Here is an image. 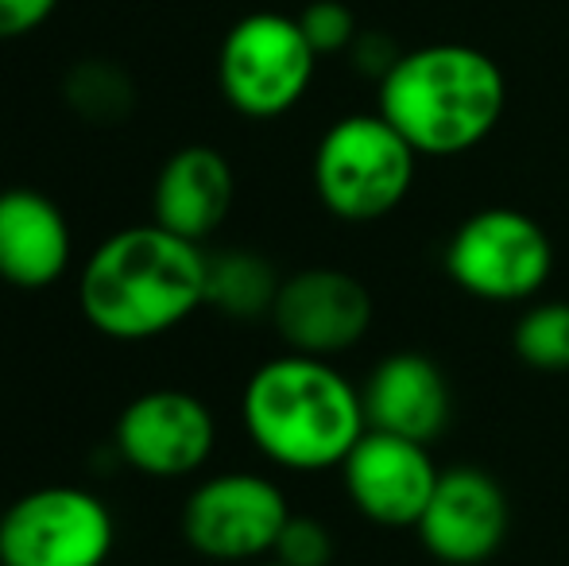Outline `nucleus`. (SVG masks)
Masks as SVG:
<instances>
[{"instance_id":"nucleus-23","label":"nucleus","mask_w":569,"mask_h":566,"mask_svg":"<svg viewBox=\"0 0 569 566\" xmlns=\"http://www.w3.org/2000/svg\"><path fill=\"white\" fill-rule=\"evenodd\" d=\"M252 566H287V563H279V559H263V563H252Z\"/></svg>"},{"instance_id":"nucleus-8","label":"nucleus","mask_w":569,"mask_h":566,"mask_svg":"<svg viewBox=\"0 0 569 566\" xmlns=\"http://www.w3.org/2000/svg\"><path fill=\"white\" fill-rule=\"evenodd\" d=\"M291 505L271 477L226 469L202 477L179 508V536L210 563H263L276 552Z\"/></svg>"},{"instance_id":"nucleus-22","label":"nucleus","mask_w":569,"mask_h":566,"mask_svg":"<svg viewBox=\"0 0 569 566\" xmlns=\"http://www.w3.org/2000/svg\"><path fill=\"white\" fill-rule=\"evenodd\" d=\"M59 0H0V39H20L43 28L54 16Z\"/></svg>"},{"instance_id":"nucleus-14","label":"nucleus","mask_w":569,"mask_h":566,"mask_svg":"<svg viewBox=\"0 0 569 566\" xmlns=\"http://www.w3.org/2000/svg\"><path fill=\"white\" fill-rule=\"evenodd\" d=\"M74 234L51 195L36 187L0 190V284L43 291L70 272Z\"/></svg>"},{"instance_id":"nucleus-12","label":"nucleus","mask_w":569,"mask_h":566,"mask_svg":"<svg viewBox=\"0 0 569 566\" xmlns=\"http://www.w3.org/2000/svg\"><path fill=\"white\" fill-rule=\"evenodd\" d=\"M511 528L508 493L488 469H442L422 520L415 524L430 559L442 566H480L503 547Z\"/></svg>"},{"instance_id":"nucleus-17","label":"nucleus","mask_w":569,"mask_h":566,"mask_svg":"<svg viewBox=\"0 0 569 566\" xmlns=\"http://www.w3.org/2000/svg\"><path fill=\"white\" fill-rule=\"evenodd\" d=\"M62 101L86 125H124L136 109V82L120 62L113 59H78L62 75Z\"/></svg>"},{"instance_id":"nucleus-11","label":"nucleus","mask_w":569,"mask_h":566,"mask_svg":"<svg viewBox=\"0 0 569 566\" xmlns=\"http://www.w3.org/2000/svg\"><path fill=\"white\" fill-rule=\"evenodd\" d=\"M442 469L427 443L368 427L341 461L345 497L376 528H415L427 513Z\"/></svg>"},{"instance_id":"nucleus-10","label":"nucleus","mask_w":569,"mask_h":566,"mask_svg":"<svg viewBox=\"0 0 569 566\" xmlns=\"http://www.w3.org/2000/svg\"><path fill=\"white\" fill-rule=\"evenodd\" d=\"M372 291L357 276L318 265L283 276L268 322L291 354L330 361L365 341V334L372 330Z\"/></svg>"},{"instance_id":"nucleus-7","label":"nucleus","mask_w":569,"mask_h":566,"mask_svg":"<svg viewBox=\"0 0 569 566\" xmlns=\"http://www.w3.org/2000/svg\"><path fill=\"white\" fill-rule=\"evenodd\" d=\"M550 272L555 245L547 229L511 206L469 214L446 245V276L480 302H527L547 287Z\"/></svg>"},{"instance_id":"nucleus-18","label":"nucleus","mask_w":569,"mask_h":566,"mask_svg":"<svg viewBox=\"0 0 569 566\" xmlns=\"http://www.w3.org/2000/svg\"><path fill=\"white\" fill-rule=\"evenodd\" d=\"M511 349L527 369L569 373V299H542L519 315Z\"/></svg>"},{"instance_id":"nucleus-5","label":"nucleus","mask_w":569,"mask_h":566,"mask_svg":"<svg viewBox=\"0 0 569 566\" xmlns=\"http://www.w3.org/2000/svg\"><path fill=\"white\" fill-rule=\"evenodd\" d=\"M318 54L299 16L252 12L229 28L218 51V86L240 117L276 121L307 98Z\"/></svg>"},{"instance_id":"nucleus-20","label":"nucleus","mask_w":569,"mask_h":566,"mask_svg":"<svg viewBox=\"0 0 569 566\" xmlns=\"http://www.w3.org/2000/svg\"><path fill=\"white\" fill-rule=\"evenodd\" d=\"M299 28L307 36V43L315 47V54H349L352 39L360 36L357 16H352L349 4L341 0H315V4L302 8Z\"/></svg>"},{"instance_id":"nucleus-4","label":"nucleus","mask_w":569,"mask_h":566,"mask_svg":"<svg viewBox=\"0 0 569 566\" xmlns=\"http://www.w3.org/2000/svg\"><path fill=\"white\" fill-rule=\"evenodd\" d=\"M419 151L380 113H352L322 132L310 163L315 195L338 221L365 226L403 206L415 187Z\"/></svg>"},{"instance_id":"nucleus-16","label":"nucleus","mask_w":569,"mask_h":566,"mask_svg":"<svg viewBox=\"0 0 569 566\" xmlns=\"http://www.w3.org/2000/svg\"><path fill=\"white\" fill-rule=\"evenodd\" d=\"M283 276L256 249H218L206 260V307L229 322H263L279 299Z\"/></svg>"},{"instance_id":"nucleus-15","label":"nucleus","mask_w":569,"mask_h":566,"mask_svg":"<svg viewBox=\"0 0 569 566\" xmlns=\"http://www.w3.org/2000/svg\"><path fill=\"white\" fill-rule=\"evenodd\" d=\"M232 198H237V175L229 159L210 143H187L159 167L151 190V221L187 241L206 245L226 226Z\"/></svg>"},{"instance_id":"nucleus-1","label":"nucleus","mask_w":569,"mask_h":566,"mask_svg":"<svg viewBox=\"0 0 569 566\" xmlns=\"http://www.w3.org/2000/svg\"><path fill=\"white\" fill-rule=\"evenodd\" d=\"M210 252L163 226H124L86 257L78 310L113 341H151L206 307Z\"/></svg>"},{"instance_id":"nucleus-13","label":"nucleus","mask_w":569,"mask_h":566,"mask_svg":"<svg viewBox=\"0 0 569 566\" xmlns=\"http://www.w3.org/2000/svg\"><path fill=\"white\" fill-rule=\"evenodd\" d=\"M365 419L372 430L435 443L453 416V393L442 365L419 349L388 354L360 385Z\"/></svg>"},{"instance_id":"nucleus-9","label":"nucleus","mask_w":569,"mask_h":566,"mask_svg":"<svg viewBox=\"0 0 569 566\" xmlns=\"http://www.w3.org/2000/svg\"><path fill=\"white\" fill-rule=\"evenodd\" d=\"M218 419L202 396L187 388H148L120 408L113 450L128 469L151 481H179L213 458Z\"/></svg>"},{"instance_id":"nucleus-6","label":"nucleus","mask_w":569,"mask_h":566,"mask_svg":"<svg viewBox=\"0 0 569 566\" xmlns=\"http://www.w3.org/2000/svg\"><path fill=\"white\" fill-rule=\"evenodd\" d=\"M113 552V508L86 485H39L0 513V566H106Z\"/></svg>"},{"instance_id":"nucleus-19","label":"nucleus","mask_w":569,"mask_h":566,"mask_svg":"<svg viewBox=\"0 0 569 566\" xmlns=\"http://www.w3.org/2000/svg\"><path fill=\"white\" fill-rule=\"evenodd\" d=\"M333 555H338V544H333V532L326 528L318 516H299L291 513L276 539V552L271 559L287 563V566H330Z\"/></svg>"},{"instance_id":"nucleus-21","label":"nucleus","mask_w":569,"mask_h":566,"mask_svg":"<svg viewBox=\"0 0 569 566\" xmlns=\"http://www.w3.org/2000/svg\"><path fill=\"white\" fill-rule=\"evenodd\" d=\"M403 59V51L396 47V39L383 36V31H360L349 47V62L360 78H372L376 86L391 75V67Z\"/></svg>"},{"instance_id":"nucleus-24","label":"nucleus","mask_w":569,"mask_h":566,"mask_svg":"<svg viewBox=\"0 0 569 566\" xmlns=\"http://www.w3.org/2000/svg\"><path fill=\"white\" fill-rule=\"evenodd\" d=\"M0 513H4V505H0Z\"/></svg>"},{"instance_id":"nucleus-2","label":"nucleus","mask_w":569,"mask_h":566,"mask_svg":"<svg viewBox=\"0 0 569 566\" xmlns=\"http://www.w3.org/2000/svg\"><path fill=\"white\" fill-rule=\"evenodd\" d=\"M240 424L271 466L291 474L341 469L368 430L360 388L326 357L307 354L271 357L244 380Z\"/></svg>"},{"instance_id":"nucleus-3","label":"nucleus","mask_w":569,"mask_h":566,"mask_svg":"<svg viewBox=\"0 0 569 566\" xmlns=\"http://www.w3.org/2000/svg\"><path fill=\"white\" fill-rule=\"evenodd\" d=\"M376 113L388 117L419 156L450 159L485 143L508 109L500 62L469 43H427L403 51L376 86Z\"/></svg>"}]
</instances>
